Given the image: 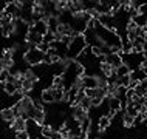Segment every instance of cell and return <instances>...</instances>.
<instances>
[{
  "instance_id": "1",
  "label": "cell",
  "mask_w": 147,
  "mask_h": 139,
  "mask_svg": "<svg viewBox=\"0 0 147 139\" xmlns=\"http://www.w3.org/2000/svg\"><path fill=\"white\" fill-rule=\"evenodd\" d=\"M87 48V40L84 37V34H78V36H73V39H71L70 45L67 46V56H68L70 59H76L79 57L82 53L85 51Z\"/></svg>"
},
{
  "instance_id": "2",
  "label": "cell",
  "mask_w": 147,
  "mask_h": 139,
  "mask_svg": "<svg viewBox=\"0 0 147 139\" xmlns=\"http://www.w3.org/2000/svg\"><path fill=\"white\" fill-rule=\"evenodd\" d=\"M43 56H45V53H42L40 50H37V48H30V50L25 53L23 60H25L26 63H30V65H33V66H37V65H40V63L43 62Z\"/></svg>"
},
{
  "instance_id": "3",
  "label": "cell",
  "mask_w": 147,
  "mask_h": 139,
  "mask_svg": "<svg viewBox=\"0 0 147 139\" xmlns=\"http://www.w3.org/2000/svg\"><path fill=\"white\" fill-rule=\"evenodd\" d=\"M42 127L40 124H37V122L34 121V119H26L25 122V130L26 133H28L30 139H37V138H42Z\"/></svg>"
},
{
  "instance_id": "4",
  "label": "cell",
  "mask_w": 147,
  "mask_h": 139,
  "mask_svg": "<svg viewBox=\"0 0 147 139\" xmlns=\"http://www.w3.org/2000/svg\"><path fill=\"white\" fill-rule=\"evenodd\" d=\"M79 85L85 90H94L99 88V79L93 74H84L81 79H79Z\"/></svg>"
},
{
  "instance_id": "5",
  "label": "cell",
  "mask_w": 147,
  "mask_h": 139,
  "mask_svg": "<svg viewBox=\"0 0 147 139\" xmlns=\"http://www.w3.org/2000/svg\"><path fill=\"white\" fill-rule=\"evenodd\" d=\"M98 20L104 28H107V30H115L116 31V19H115V15L104 14V15H99Z\"/></svg>"
},
{
  "instance_id": "6",
  "label": "cell",
  "mask_w": 147,
  "mask_h": 139,
  "mask_svg": "<svg viewBox=\"0 0 147 139\" xmlns=\"http://www.w3.org/2000/svg\"><path fill=\"white\" fill-rule=\"evenodd\" d=\"M105 63H109L112 68L116 70L118 66H121L124 62H122V56L119 53H110L109 56H105Z\"/></svg>"
},
{
  "instance_id": "7",
  "label": "cell",
  "mask_w": 147,
  "mask_h": 139,
  "mask_svg": "<svg viewBox=\"0 0 147 139\" xmlns=\"http://www.w3.org/2000/svg\"><path fill=\"white\" fill-rule=\"evenodd\" d=\"M31 30L34 31V33H37L39 36H45L47 33H48V23H47L45 19H42V20H39V22H34L33 23V26H31Z\"/></svg>"
},
{
  "instance_id": "8",
  "label": "cell",
  "mask_w": 147,
  "mask_h": 139,
  "mask_svg": "<svg viewBox=\"0 0 147 139\" xmlns=\"http://www.w3.org/2000/svg\"><path fill=\"white\" fill-rule=\"evenodd\" d=\"M146 79H147V76H146L144 71H142V68H138V70L130 71V81H132V82L141 83V82H144Z\"/></svg>"
},
{
  "instance_id": "9",
  "label": "cell",
  "mask_w": 147,
  "mask_h": 139,
  "mask_svg": "<svg viewBox=\"0 0 147 139\" xmlns=\"http://www.w3.org/2000/svg\"><path fill=\"white\" fill-rule=\"evenodd\" d=\"M0 118L3 119V121H6V122H11L13 124L14 122V119H16V111L13 107H8V108H3L2 111H0Z\"/></svg>"
},
{
  "instance_id": "10",
  "label": "cell",
  "mask_w": 147,
  "mask_h": 139,
  "mask_svg": "<svg viewBox=\"0 0 147 139\" xmlns=\"http://www.w3.org/2000/svg\"><path fill=\"white\" fill-rule=\"evenodd\" d=\"M130 20H132L138 28H146V25H147V17L142 14H133Z\"/></svg>"
},
{
  "instance_id": "11",
  "label": "cell",
  "mask_w": 147,
  "mask_h": 139,
  "mask_svg": "<svg viewBox=\"0 0 147 139\" xmlns=\"http://www.w3.org/2000/svg\"><path fill=\"white\" fill-rule=\"evenodd\" d=\"M110 124H112V119L109 116H101L98 121V130L99 132H104V130H107L110 127Z\"/></svg>"
},
{
  "instance_id": "12",
  "label": "cell",
  "mask_w": 147,
  "mask_h": 139,
  "mask_svg": "<svg viewBox=\"0 0 147 139\" xmlns=\"http://www.w3.org/2000/svg\"><path fill=\"white\" fill-rule=\"evenodd\" d=\"M73 118L76 119V121H79V122H82L85 118H88V114H87V111L84 110V108H81V107H74V111H73Z\"/></svg>"
},
{
  "instance_id": "13",
  "label": "cell",
  "mask_w": 147,
  "mask_h": 139,
  "mask_svg": "<svg viewBox=\"0 0 147 139\" xmlns=\"http://www.w3.org/2000/svg\"><path fill=\"white\" fill-rule=\"evenodd\" d=\"M109 99V107H110V110H113V111H121V108H122V102L119 101L118 97H107Z\"/></svg>"
},
{
  "instance_id": "14",
  "label": "cell",
  "mask_w": 147,
  "mask_h": 139,
  "mask_svg": "<svg viewBox=\"0 0 147 139\" xmlns=\"http://www.w3.org/2000/svg\"><path fill=\"white\" fill-rule=\"evenodd\" d=\"M40 99L42 102L45 104H54V97H53V93H51V88H45L40 93Z\"/></svg>"
},
{
  "instance_id": "15",
  "label": "cell",
  "mask_w": 147,
  "mask_h": 139,
  "mask_svg": "<svg viewBox=\"0 0 147 139\" xmlns=\"http://www.w3.org/2000/svg\"><path fill=\"white\" fill-rule=\"evenodd\" d=\"M25 119L23 118H16L14 122H13V130H16V133L17 132H23L25 130Z\"/></svg>"
},
{
  "instance_id": "16",
  "label": "cell",
  "mask_w": 147,
  "mask_h": 139,
  "mask_svg": "<svg viewBox=\"0 0 147 139\" xmlns=\"http://www.w3.org/2000/svg\"><path fill=\"white\" fill-rule=\"evenodd\" d=\"M115 74H116L118 77H124V76H129L130 74V68L125 65V63H122L121 66H118L116 70H115Z\"/></svg>"
},
{
  "instance_id": "17",
  "label": "cell",
  "mask_w": 147,
  "mask_h": 139,
  "mask_svg": "<svg viewBox=\"0 0 147 139\" xmlns=\"http://www.w3.org/2000/svg\"><path fill=\"white\" fill-rule=\"evenodd\" d=\"M51 93H53L54 102H61V101H63V94H65V88H51Z\"/></svg>"
},
{
  "instance_id": "18",
  "label": "cell",
  "mask_w": 147,
  "mask_h": 139,
  "mask_svg": "<svg viewBox=\"0 0 147 139\" xmlns=\"http://www.w3.org/2000/svg\"><path fill=\"white\" fill-rule=\"evenodd\" d=\"M99 68H101V73L104 74L105 77L112 76V74L115 73V68H112V66H110L109 63H101V65H99Z\"/></svg>"
},
{
  "instance_id": "19",
  "label": "cell",
  "mask_w": 147,
  "mask_h": 139,
  "mask_svg": "<svg viewBox=\"0 0 147 139\" xmlns=\"http://www.w3.org/2000/svg\"><path fill=\"white\" fill-rule=\"evenodd\" d=\"M3 91H5L8 96H13V94L17 93V87H16L14 83H11V82H5V88H3Z\"/></svg>"
},
{
  "instance_id": "20",
  "label": "cell",
  "mask_w": 147,
  "mask_h": 139,
  "mask_svg": "<svg viewBox=\"0 0 147 139\" xmlns=\"http://www.w3.org/2000/svg\"><path fill=\"white\" fill-rule=\"evenodd\" d=\"M51 88H63V77L62 76H54Z\"/></svg>"
},
{
  "instance_id": "21",
  "label": "cell",
  "mask_w": 147,
  "mask_h": 139,
  "mask_svg": "<svg viewBox=\"0 0 147 139\" xmlns=\"http://www.w3.org/2000/svg\"><path fill=\"white\" fill-rule=\"evenodd\" d=\"M79 107H81V108H84L85 111H90V108H91V99L85 96L81 102H79Z\"/></svg>"
},
{
  "instance_id": "22",
  "label": "cell",
  "mask_w": 147,
  "mask_h": 139,
  "mask_svg": "<svg viewBox=\"0 0 147 139\" xmlns=\"http://www.w3.org/2000/svg\"><path fill=\"white\" fill-rule=\"evenodd\" d=\"M11 74H9V70L8 68H3L2 71H0V82L2 83H5V82H8V77H9Z\"/></svg>"
},
{
  "instance_id": "23",
  "label": "cell",
  "mask_w": 147,
  "mask_h": 139,
  "mask_svg": "<svg viewBox=\"0 0 147 139\" xmlns=\"http://www.w3.org/2000/svg\"><path fill=\"white\" fill-rule=\"evenodd\" d=\"M51 132H53V128H51L50 125H43V127H42V138L50 139V136H51Z\"/></svg>"
},
{
  "instance_id": "24",
  "label": "cell",
  "mask_w": 147,
  "mask_h": 139,
  "mask_svg": "<svg viewBox=\"0 0 147 139\" xmlns=\"http://www.w3.org/2000/svg\"><path fill=\"white\" fill-rule=\"evenodd\" d=\"M37 50H40L42 51V53H48V50H50V45H48V43H45V42H42V43H39V45H37Z\"/></svg>"
},
{
  "instance_id": "25",
  "label": "cell",
  "mask_w": 147,
  "mask_h": 139,
  "mask_svg": "<svg viewBox=\"0 0 147 139\" xmlns=\"http://www.w3.org/2000/svg\"><path fill=\"white\" fill-rule=\"evenodd\" d=\"M16 139H30V136H28V133H26V130H23V132L16 133Z\"/></svg>"
},
{
  "instance_id": "26",
  "label": "cell",
  "mask_w": 147,
  "mask_h": 139,
  "mask_svg": "<svg viewBox=\"0 0 147 139\" xmlns=\"http://www.w3.org/2000/svg\"><path fill=\"white\" fill-rule=\"evenodd\" d=\"M50 139H62V134H61V132H56V130H53L51 132V136H50Z\"/></svg>"
},
{
  "instance_id": "27",
  "label": "cell",
  "mask_w": 147,
  "mask_h": 139,
  "mask_svg": "<svg viewBox=\"0 0 147 139\" xmlns=\"http://www.w3.org/2000/svg\"><path fill=\"white\" fill-rule=\"evenodd\" d=\"M6 6H8V2H3V0H0V15L5 13Z\"/></svg>"
},
{
  "instance_id": "28",
  "label": "cell",
  "mask_w": 147,
  "mask_h": 139,
  "mask_svg": "<svg viewBox=\"0 0 147 139\" xmlns=\"http://www.w3.org/2000/svg\"><path fill=\"white\" fill-rule=\"evenodd\" d=\"M68 139H82L81 136H71V138H68Z\"/></svg>"
},
{
  "instance_id": "29",
  "label": "cell",
  "mask_w": 147,
  "mask_h": 139,
  "mask_svg": "<svg viewBox=\"0 0 147 139\" xmlns=\"http://www.w3.org/2000/svg\"><path fill=\"white\" fill-rule=\"evenodd\" d=\"M144 31H146V33H147V25H146V28H144Z\"/></svg>"
},
{
  "instance_id": "30",
  "label": "cell",
  "mask_w": 147,
  "mask_h": 139,
  "mask_svg": "<svg viewBox=\"0 0 147 139\" xmlns=\"http://www.w3.org/2000/svg\"><path fill=\"white\" fill-rule=\"evenodd\" d=\"M144 39H146V40H147V33H146V36H144Z\"/></svg>"
},
{
  "instance_id": "31",
  "label": "cell",
  "mask_w": 147,
  "mask_h": 139,
  "mask_svg": "<svg viewBox=\"0 0 147 139\" xmlns=\"http://www.w3.org/2000/svg\"><path fill=\"white\" fill-rule=\"evenodd\" d=\"M62 139H67V138H62Z\"/></svg>"
}]
</instances>
